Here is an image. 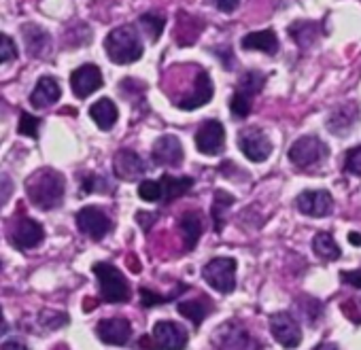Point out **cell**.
Segmentation results:
<instances>
[{
  "label": "cell",
  "instance_id": "cell-1",
  "mask_svg": "<svg viewBox=\"0 0 361 350\" xmlns=\"http://www.w3.org/2000/svg\"><path fill=\"white\" fill-rule=\"evenodd\" d=\"M66 183L64 177L54 168L35 170L26 179V196L41 211H54L64 202Z\"/></svg>",
  "mask_w": 361,
  "mask_h": 350
},
{
  "label": "cell",
  "instance_id": "cell-2",
  "mask_svg": "<svg viewBox=\"0 0 361 350\" xmlns=\"http://www.w3.org/2000/svg\"><path fill=\"white\" fill-rule=\"evenodd\" d=\"M104 51L113 64H132L142 58V43L134 26H119L109 32L104 41Z\"/></svg>",
  "mask_w": 361,
  "mask_h": 350
},
{
  "label": "cell",
  "instance_id": "cell-3",
  "mask_svg": "<svg viewBox=\"0 0 361 350\" xmlns=\"http://www.w3.org/2000/svg\"><path fill=\"white\" fill-rule=\"evenodd\" d=\"M92 272L98 278L100 295H102L104 301H109V304H123V301L130 299V285L123 278L121 270H117L115 265H111L106 261H100V263H94Z\"/></svg>",
  "mask_w": 361,
  "mask_h": 350
},
{
  "label": "cell",
  "instance_id": "cell-4",
  "mask_svg": "<svg viewBox=\"0 0 361 350\" xmlns=\"http://www.w3.org/2000/svg\"><path fill=\"white\" fill-rule=\"evenodd\" d=\"M329 155V146L317 136H302L289 149V161L302 170L321 163Z\"/></svg>",
  "mask_w": 361,
  "mask_h": 350
},
{
  "label": "cell",
  "instance_id": "cell-5",
  "mask_svg": "<svg viewBox=\"0 0 361 350\" xmlns=\"http://www.w3.org/2000/svg\"><path fill=\"white\" fill-rule=\"evenodd\" d=\"M202 278L219 293L228 295L236 289V259L232 257H215L211 259L204 270Z\"/></svg>",
  "mask_w": 361,
  "mask_h": 350
},
{
  "label": "cell",
  "instance_id": "cell-6",
  "mask_svg": "<svg viewBox=\"0 0 361 350\" xmlns=\"http://www.w3.org/2000/svg\"><path fill=\"white\" fill-rule=\"evenodd\" d=\"M213 344L217 350H257L259 348V344L249 335V331L236 320H230L217 327L213 335Z\"/></svg>",
  "mask_w": 361,
  "mask_h": 350
},
{
  "label": "cell",
  "instance_id": "cell-7",
  "mask_svg": "<svg viewBox=\"0 0 361 350\" xmlns=\"http://www.w3.org/2000/svg\"><path fill=\"white\" fill-rule=\"evenodd\" d=\"M238 149L243 151V155L255 163H262L270 157L272 153V142L268 138V134L259 127H245L238 134Z\"/></svg>",
  "mask_w": 361,
  "mask_h": 350
},
{
  "label": "cell",
  "instance_id": "cell-8",
  "mask_svg": "<svg viewBox=\"0 0 361 350\" xmlns=\"http://www.w3.org/2000/svg\"><path fill=\"white\" fill-rule=\"evenodd\" d=\"M9 240L20 251L37 249L45 240V230L39 221H35L30 217H22L9 227Z\"/></svg>",
  "mask_w": 361,
  "mask_h": 350
},
{
  "label": "cell",
  "instance_id": "cell-9",
  "mask_svg": "<svg viewBox=\"0 0 361 350\" xmlns=\"http://www.w3.org/2000/svg\"><path fill=\"white\" fill-rule=\"evenodd\" d=\"M270 333L287 350H293L302 344V329L295 316L289 312H276L270 316Z\"/></svg>",
  "mask_w": 361,
  "mask_h": 350
},
{
  "label": "cell",
  "instance_id": "cell-10",
  "mask_svg": "<svg viewBox=\"0 0 361 350\" xmlns=\"http://www.w3.org/2000/svg\"><path fill=\"white\" fill-rule=\"evenodd\" d=\"M155 346L159 350H185L190 333L183 325L172 323V320H159L153 325V333H151Z\"/></svg>",
  "mask_w": 361,
  "mask_h": 350
},
{
  "label": "cell",
  "instance_id": "cell-11",
  "mask_svg": "<svg viewBox=\"0 0 361 350\" xmlns=\"http://www.w3.org/2000/svg\"><path fill=\"white\" fill-rule=\"evenodd\" d=\"M75 221H77L79 232L85 234V236L92 238V240H102V238L111 232V227H113V223H111V219L106 217V213H104L102 208H96V206H85V208H81V211L77 213Z\"/></svg>",
  "mask_w": 361,
  "mask_h": 350
},
{
  "label": "cell",
  "instance_id": "cell-12",
  "mask_svg": "<svg viewBox=\"0 0 361 350\" xmlns=\"http://www.w3.org/2000/svg\"><path fill=\"white\" fill-rule=\"evenodd\" d=\"M151 157L155 165H164V168H178L183 163V144L180 140L172 134H166L161 138L155 140L153 149H151Z\"/></svg>",
  "mask_w": 361,
  "mask_h": 350
},
{
  "label": "cell",
  "instance_id": "cell-13",
  "mask_svg": "<svg viewBox=\"0 0 361 350\" xmlns=\"http://www.w3.org/2000/svg\"><path fill=\"white\" fill-rule=\"evenodd\" d=\"M226 142V130L224 123L217 119H209L200 125L196 132V149L202 155H219Z\"/></svg>",
  "mask_w": 361,
  "mask_h": 350
},
{
  "label": "cell",
  "instance_id": "cell-14",
  "mask_svg": "<svg viewBox=\"0 0 361 350\" xmlns=\"http://www.w3.org/2000/svg\"><path fill=\"white\" fill-rule=\"evenodd\" d=\"M102 73L96 64H83L79 66L77 70H73L71 75V87H73V94L79 98V100H85L87 96H92L96 89L102 87Z\"/></svg>",
  "mask_w": 361,
  "mask_h": 350
},
{
  "label": "cell",
  "instance_id": "cell-15",
  "mask_svg": "<svg viewBox=\"0 0 361 350\" xmlns=\"http://www.w3.org/2000/svg\"><path fill=\"white\" fill-rule=\"evenodd\" d=\"M145 170H147V165H145L142 157L132 149H121L113 157V172L121 181H138L145 174Z\"/></svg>",
  "mask_w": 361,
  "mask_h": 350
},
{
  "label": "cell",
  "instance_id": "cell-16",
  "mask_svg": "<svg viewBox=\"0 0 361 350\" xmlns=\"http://www.w3.org/2000/svg\"><path fill=\"white\" fill-rule=\"evenodd\" d=\"M213 79L207 70H200L196 75V83H194V92H190V96L185 98H178L174 100V104L180 108V111H196L200 106H204L207 102L213 100Z\"/></svg>",
  "mask_w": 361,
  "mask_h": 350
},
{
  "label": "cell",
  "instance_id": "cell-17",
  "mask_svg": "<svg viewBox=\"0 0 361 350\" xmlns=\"http://www.w3.org/2000/svg\"><path fill=\"white\" fill-rule=\"evenodd\" d=\"M295 206L302 215H308V217H314V219H321V217H327L334 208V198L329 192H323V189H317V192H304L295 198Z\"/></svg>",
  "mask_w": 361,
  "mask_h": 350
},
{
  "label": "cell",
  "instance_id": "cell-18",
  "mask_svg": "<svg viewBox=\"0 0 361 350\" xmlns=\"http://www.w3.org/2000/svg\"><path fill=\"white\" fill-rule=\"evenodd\" d=\"M96 335L109 346H126L132 337V325L126 318H104L96 325Z\"/></svg>",
  "mask_w": 361,
  "mask_h": 350
},
{
  "label": "cell",
  "instance_id": "cell-19",
  "mask_svg": "<svg viewBox=\"0 0 361 350\" xmlns=\"http://www.w3.org/2000/svg\"><path fill=\"white\" fill-rule=\"evenodd\" d=\"M357 121H359V106L355 102H346V104L336 106L329 113L325 125L334 136H346L355 127Z\"/></svg>",
  "mask_w": 361,
  "mask_h": 350
},
{
  "label": "cell",
  "instance_id": "cell-20",
  "mask_svg": "<svg viewBox=\"0 0 361 350\" xmlns=\"http://www.w3.org/2000/svg\"><path fill=\"white\" fill-rule=\"evenodd\" d=\"M22 35L26 39V51L32 56V58H47L49 51H51V37L47 30H43L41 26L37 24H24L22 26Z\"/></svg>",
  "mask_w": 361,
  "mask_h": 350
},
{
  "label": "cell",
  "instance_id": "cell-21",
  "mask_svg": "<svg viewBox=\"0 0 361 350\" xmlns=\"http://www.w3.org/2000/svg\"><path fill=\"white\" fill-rule=\"evenodd\" d=\"M62 96V89L58 85V81L54 77H41L30 94V104L35 108H47L51 104H56Z\"/></svg>",
  "mask_w": 361,
  "mask_h": 350
},
{
  "label": "cell",
  "instance_id": "cell-22",
  "mask_svg": "<svg viewBox=\"0 0 361 350\" xmlns=\"http://www.w3.org/2000/svg\"><path fill=\"white\" fill-rule=\"evenodd\" d=\"M178 230H180V234H183L185 249L194 251L198 240H200V236H202V232H204V223H202L200 213H196V211L185 213L183 217H180V221H178Z\"/></svg>",
  "mask_w": 361,
  "mask_h": 350
},
{
  "label": "cell",
  "instance_id": "cell-23",
  "mask_svg": "<svg viewBox=\"0 0 361 350\" xmlns=\"http://www.w3.org/2000/svg\"><path fill=\"white\" fill-rule=\"evenodd\" d=\"M90 117L96 121V125H98L100 130L109 132V130L117 123V119H119V111H117V106H115V102H113V100H109V98H100L98 102H94V104L90 106Z\"/></svg>",
  "mask_w": 361,
  "mask_h": 350
},
{
  "label": "cell",
  "instance_id": "cell-24",
  "mask_svg": "<svg viewBox=\"0 0 361 350\" xmlns=\"http://www.w3.org/2000/svg\"><path fill=\"white\" fill-rule=\"evenodd\" d=\"M243 49L247 51H264L268 56H274L279 51V39L272 30H259L251 32L243 39Z\"/></svg>",
  "mask_w": 361,
  "mask_h": 350
},
{
  "label": "cell",
  "instance_id": "cell-25",
  "mask_svg": "<svg viewBox=\"0 0 361 350\" xmlns=\"http://www.w3.org/2000/svg\"><path fill=\"white\" fill-rule=\"evenodd\" d=\"M321 26L314 22H295L289 26V37L298 43L300 49H308L314 45V41L321 37Z\"/></svg>",
  "mask_w": 361,
  "mask_h": 350
},
{
  "label": "cell",
  "instance_id": "cell-26",
  "mask_svg": "<svg viewBox=\"0 0 361 350\" xmlns=\"http://www.w3.org/2000/svg\"><path fill=\"white\" fill-rule=\"evenodd\" d=\"M161 189H164V202H172L180 196H185L194 187L192 177H172V174H164L159 179Z\"/></svg>",
  "mask_w": 361,
  "mask_h": 350
},
{
  "label": "cell",
  "instance_id": "cell-27",
  "mask_svg": "<svg viewBox=\"0 0 361 350\" xmlns=\"http://www.w3.org/2000/svg\"><path fill=\"white\" fill-rule=\"evenodd\" d=\"M312 251L319 259H325V261H338L342 257V251L340 246L336 244L334 236L327 234V232H319L314 238H312Z\"/></svg>",
  "mask_w": 361,
  "mask_h": 350
},
{
  "label": "cell",
  "instance_id": "cell-28",
  "mask_svg": "<svg viewBox=\"0 0 361 350\" xmlns=\"http://www.w3.org/2000/svg\"><path fill=\"white\" fill-rule=\"evenodd\" d=\"M266 85V75L259 73V70H249L245 73L240 79H238V85H236V92L249 96V98H255Z\"/></svg>",
  "mask_w": 361,
  "mask_h": 350
},
{
  "label": "cell",
  "instance_id": "cell-29",
  "mask_svg": "<svg viewBox=\"0 0 361 350\" xmlns=\"http://www.w3.org/2000/svg\"><path fill=\"white\" fill-rule=\"evenodd\" d=\"M176 310L180 312V316L190 318L196 327H200V325H202V320H204V318H207V314H209V310H207V306H204V301H202V299L178 301Z\"/></svg>",
  "mask_w": 361,
  "mask_h": 350
},
{
  "label": "cell",
  "instance_id": "cell-30",
  "mask_svg": "<svg viewBox=\"0 0 361 350\" xmlns=\"http://www.w3.org/2000/svg\"><path fill=\"white\" fill-rule=\"evenodd\" d=\"M232 204H234V198L228 192H221V189L215 192V200H213V208H211V215L215 221V232L224 230V215Z\"/></svg>",
  "mask_w": 361,
  "mask_h": 350
},
{
  "label": "cell",
  "instance_id": "cell-31",
  "mask_svg": "<svg viewBox=\"0 0 361 350\" xmlns=\"http://www.w3.org/2000/svg\"><path fill=\"white\" fill-rule=\"evenodd\" d=\"M138 24H140V28L145 30V35L155 43V41H159V37H161V32H164L166 20H164L159 13H142V15L138 18Z\"/></svg>",
  "mask_w": 361,
  "mask_h": 350
},
{
  "label": "cell",
  "instance_id": "cell-32",
  "mask_svg": "<svg viewBox=\"0 0 361 350\" xmlns=\"http://www.w3.org/2000/svg\"><path fill=\"white\" fill-rule=\"evenodd\" d=\"M251 108H253V98H249V96H245L240 92H236L232 96V100H230V113H232V117L245 119V117L251 115Z\"/></svg>",
  "mask_w": 361,
  "mask_h": 350
},
{
  "label": "cell",
  "instance_id": "cell-33",
  "mask_svg": "<svg viewBox=\"0 0 361 350\" xmlns=\"http://www.w3.org/2000/svg\"><path fill=\"white\" fill-rule=\"evenodd\" d=\"M138 198L145 202H164V189L159 181H142L138 185Z\"/></svg>",
  "mask_w": 361,
  "mask_h": 350
},
{
  "label": "cell",
  "instance_id": "cell-34",
  "mask_svg": "<svg viewBox=\"0 0 361 350\" xmlns=\"http://www.w3.org/2000/svg\"><path fill=\"white\" fill-rule=\"evenodd\" d=\"M41 119L39 117H35V115H30V113H22L20 115V125H18V132L22 134V136H28V138H39V130H41Z\"/></svg>",
  "mask_w": 361,
  "mask_h": 350
},
{
  "label": "cell",
  "instance_id": "cell-35",
  "mask_svg": "<svg viewBox=\"0 0 361 350\" xmlns=\"http://www.w3.org/2000/svg\"><path fill=\"white\" fill-rule=\"evenodd\" d=\"M39 323H41L45 329H49V331H56V329H60L62 325H66V323H68V316H66L64 312H56V310H43V312L39 314Z\"/></svg>",
  "mask_w": 361,
  "mask_h": 350
},
{
  "label": "cell",
  "instance_id": "cell-36",
  "mask_svg": "<svg viewBox=\"0 0 361 350\" xmlns=\"http://www.w3.org/2000/svg\"><path fill=\"white\" fill-rule=\"evenodd\" d=\"M109 183L100 177V174H85L81 179V194L87 196V194H94V192H109Z\"/></svg>",
  "mask_w": 361,
  "mask_h": 350
},
{
  "label": "cell",
  "instance_id": "cell-37",
  "mask_svg": "<svg viewBox=\"0 0 361 350\" xmlns=\"http://www.w3.org/2000/svg\"><path fill=\"white\" fill-rule=\"evenodd\" d=\"M13 60H18V45L9 35L0 32V64H7Z\"/></svg>",
  "mask_w": 361,
  "mask_h": 350
},
{
  "label": "cell",
  "instance_id": "cell-38",
  "mask_svg": "<svg viewBox=\"0 0 361 350\" xmlns=\"http://www.w3.org/2000/svg\"><path fill=\"white\" fill-rule=\"evenodd\" d=\"M344 172L355 174V177H361V146H355V149L346 151V155H344Z\"/></svg>",
  "mask_w": 361,
  "mask_h": 350
},
{
  "label": "cell",
  "instance_id": "cell-39",
  "mask_svg": "<svg viewBox=\"0 0 361 350\" xmlns=\"http://www.w3.org/2000/svg\"><path fill=\"white\" fill-rule=\"evenodd\" d=\"M168 299H170V297H159L157 293H153V291H149V289H140V301H142L145 308L159 306V304H164V301H168Z\"/></svg>",
  "mask_w": 361,
  "mask_h": 350
},
{
  "label": "cell",
  "instance_id": "cell-40",
  "mask_svg": "<svg viewBox=\"0 0 361 350\" xmlns=\"http://www.w3.org/2000/svg\"><path fill=\"white\" fill-rule=\"evenodd\" d=\"M340 278L342 282L355 287V289H361V270H348V272H340Z\"/></svg>",
  "mask_w": 361,
  "mask_h": 350
},
{
  "label": "cell",
  "instance_id": "cell-41",
  "mask_svg": "<svg viewBox=\"0 0 361 350\" xmlns=\"http://www.w3.org/2000/svg\"><path fill=\"white\" fill-rule=\"evenodd\" d=\"M13 192V181H9L5 174H0V206H3Z\"/></svg>",
  "mask_w": 361,
  "mask_h": 350
},
{
  "label": "cell",
  "instance_id": "cell-42",
  "mask_svg": "<svg viewBox=\"0 0 361 350\" xmlns=\"http://www.w3.org/2000/svg\"><path fill=\"white\" fill-rule=\"evenodd\" d=\"M213 3H215V7H217L219 11H224V13H234L236 7L240 5V0H213Z\"/></svg>",
  "mask_w": 361,
  "mask_h": 350
},
{
  "label": "cell",
  "instance_id": "cell-43",
  "mask_svg": "<svg viewBox=\"0 0 361 350\" xmlns=\"http://www.w3.org/2000/svg\"><path fill=\"white\" fill-rule=\"evenodd\" d=\"M136 221H138V223L142 225V230H145V232H149L151 223H153V221H157V215H155V213H151V215L138 213V215H136Z\"/></svg>",
  "mask_w": 361,
  "mask_h": 350
},
{
  "label": "cell",
  "instance_id": "cell-44",
  "mask_svg": "<svg viewBox=\"0 0 361 350\" xmlns=\"http://www.w3.org/2000/svg\"><path fill=\"white\" fill-rule=\"evenodd\" d=\"M0 350H28V346L20 339H7L3 346H0Z\"/></svg>",
  "mask_w": 361,
  "mask_h": 350
},
{
  "label": "cell",
  "instance_id": "cell-45",
  "mask_svg": "<svg viewBox=\"0 0 361 350\" xmlns=\"http://www.w3.org/2000/svg\"><path fill=\"white\" fill-rule=\"evenodd\" d=\"M7 331H9V325H7V320H5V316H3V308H0V337H3Z\"/></svg>",
  "mask_w": 361,
  "mask_h": 350
},
{
  "label": "cell",
  "instance_id": "cell-46",
  "mask_svg": "<svg viewBox=\"0 0 361 350\" xmlns=\"http://www.w3.org/2000/svg\"><path fill=\"white\" fill-rule=\"evenodd\" d=\"M348 242H350L353 246H361V234L350 232V234H348Z\"/></svg>",
  "mask_w": 361,
  "mask_h": 350
},
{
  "label": "cell",
  "instance_id": "cell-47",
  "mask_svg": "<svg viewBox=\"0 0 361 350\" xmlns=\"http://www.w3.org/2000/svg\"><path fill=\"white\" fill-rule=\"evenodd\" d=\"M314 350H338V348H336L334 344H319Z\"/></svg>",
  "mask_w": 361,
  "mask_h": 350
},
{
  "label": "cell",
  "instance_id": "cell-48",
  "mask_svg": "<svg viewBox=\"0 0 361 350\" xmlns=\"http://www.w3.org/2000/svg\"><path fill=\"white\" fill-rule=\"evenodd\" d=\"M0 268H3V263H0Z\"/></svg>",
  "mask_w": 361,
  "mask_h": 350
}]
</instances>
